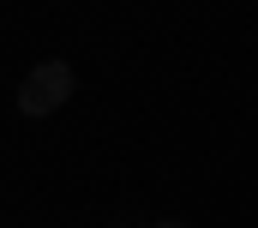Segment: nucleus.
Instances as JSON below:
<instances>
[{
  "instance_id": "nucleus-2",
  "label": "nucleus",
  "mask_w": 258,
  "mask_h": 228,
  "mask_svg": "<svg viewBox=\"0 0 258 228\" xmlns=\"http://www.w3.org/2000/svg\"><path fill=\"white\" fill-rule=\"evenodd\" d=\"M150 228H186V222H174V216H168V222H150Z\"/></svg>"
},
{
  "instance_id": "nucleus-1",
  "label": "nucleus",
  "mask_w": 258,
  "mask_h": 228,
  "mask_svg": "<svg viewBox=\"0 0 258 228\" xmlns=\"http://www.w3.org/2000/svg\"><path fill=\"white\" fill-rule=\"evenodd\" d=\"M72 90H78V72H72L66 60H36V66L24 72V84H18V114L48 120V114H60L66 102H72Z\"/></svg>"
}]
</instances>
